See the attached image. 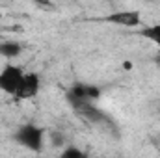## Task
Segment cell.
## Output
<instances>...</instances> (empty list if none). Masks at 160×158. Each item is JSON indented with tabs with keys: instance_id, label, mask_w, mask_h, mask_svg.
<instances>
[{
	"instance_id": "6da1fadb",
	"label": "cell",
	"mask_w": 160,
	"mask_h": 158,
	"mask_svg": "<svg viewBox=\"0 0 160 158\" xmlns=\"http://www.w3.org/2000/svg\"><path fill=\"white\" fill-rule=\"evenodd\" d=\"M13 138H15V141L21 147H24V149H28L32 153L43 151V145H45V130L41 128L39 125H36V123H26V125L19 126L15 130Z\"/></svg>"
},
{
	"instance_id": "7a4b0ae2",
	"label": "cell",
	"mask_w": 160,
	"mask_h": 158,
	"mask_svg": "<svg viewBox=\"0 0 160 158\" xmlns=\"http://www.w3.org/2000/svg\"><path fill=\"white\" fill-rule=\"evenodd\" d=\"M99 97H101V89L97 86L84 84V82L71 86L67 91V101H69L71 108L77 112H82L86 106L93 104V101H97Z\"/></svg>"
},
{
	"instance_id": "3957f363",
	"label": "cell",
	"mask_w": 160,
	"mask_h": 158,
	"mask_svg": "<svg viewBox=\"0 0 160 158\" xmlns=\"http://www.w3.org/2000/svg\"><path fill=\"white\" fill-rule=\"evenodd\" d=\"M22 78H24V69L22 67H19L15 63H6L0 69V91L9 95V97H15Z\"/></svg>"
},
{
	"instance_id": "277c9868",
	"label": "cell",
	"mask_w": 160,
	"mask_h": 158,
	"mask_svg": "<svg viewBox=\"0 0 160 158\" xmlns=\"http://www.w3.org/2000/svg\"><path fill=\"white\" fill-rule=\"evenodd\" d=\"M104 21L110 22V24H116V26H123V28H140V26H142L140 11H134V9L114 11V13L106 15Z\"/></svg>"
},
{
	"instance_id": "5b68a950",
	"label": "cell",
	"mask_w": 160,
	"mask_h": 158,
	"mask_svg": "<svg viewBox=\"0 0 160 158\" xmlns=\"http://www.w3.org/2000/svg\"><path fill=\"white\" fill-rule=\"evenodd\" d=\"M39 89H41L39 75L38 73H24V78H22L13 99H17V101H30V99H34L39 93Z\"/></svg>"
},
{
	"instance_id": "8992f818",
	"label": "cell",
	"mask_w": 160,
	"mask_h": 158,
	"mask_svg": "<svg viewBox=\"0 0 160 158\" xmlns=\"http://www.w3.org/2000/svg\"><path fill=\"white\" fill-rule=\"evenodd\" d=\"M21 52H22V45L19 41H11V39L0 41V56L2 58L13 60V58L21 56Z\"/></svg>"
},
{
	"instance_id": "52a82bcc",
	"label": "cell",
	"mask_w": 160,
	"mask_h": 158,
	"mask_svg": "<svg viewBox=\"0 0 160 158\" xmlns=\"http://www.w3.org/2000/svg\"><path fill=\"white\" fill-rule=\"evenodd\" d=\"M138 34L143 39L155 43L157 47H160V22L157 24H149V26H142V30H138Z\"/></svg>"
},
{
	"instance_id": "ba28073f",
	"label": "cell",
	"mask_w": 160,
	"mask_h": 158,
	"mask_svg": "<svg viewBox=\"0 0 160 158\" xmlns=\"http://www.w3.org/2000/svg\"><path fill=\"white\" fill-rule=\"evenodd\" d=\"M60 158H88V153L75 145H65L60 153Z\"/></svg>"
},
{
	"instance_id": "9c48e42d",
	"label": "cell",
	"mask_w": 160,
	"mask_h": 158,
	"mask_svg": "<svg viewBox=\"0 0 160 158\" xmlns=\"http://www.w3.org/2000/svg\"><path fill=\"white\" fill-rule=\"evenodd\" d=\"M50 138H52V145H56V147H65V141H63V138L60 136V132H52Z\"/></svg>"
},
{
	"instance_id": "30bf717a",
	"label": "cell",
	"mask_w": 160,
	"mask_h": 158,
	"mask_svg": "<svg viewBox=\"0 0 160 158\" xmlns=\"http://www.w3.org/2000/svg\"><path fill=\"white\" fill-rule=\"evenodd\" d=\"M0 19H2V9H0Z\"/></svg>"
},
{
	"instance_id": "8fae6325",
	"label": "cell",
	"mask_w": 160,
	"mask_h": 158,
	"mask_svg": "<svg viewBox=\"0 0 160 158\" xmlns=\"http://www.w3.org/2000/svg\"><path fill=\"white\" fill-rule=\"evenodd\" d=\"M158 114H160V108H158Z\"/></svg>"
},
{
	"instance_id": "7c38bea8",
	"label": "cell",
	"mask_w": 160,
	"mask_h": 158,
	"mask_svg": "<svg viewBox=\"0 0 160 158\" xmlns=\"http://www.w3.org/2000/svg\"><path fill=\"white\" fill-rule=\"evenodd\" d=\"M158 60H160V58H158Z\"/></svg>"
}]
</instances>
